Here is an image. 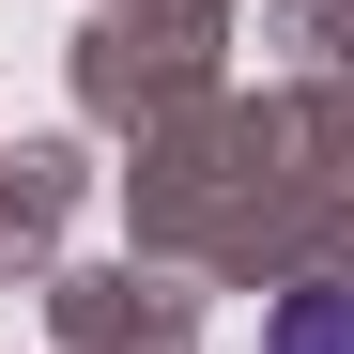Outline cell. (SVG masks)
<instances>
[{
	"label": "cell",
	"mask_w": 354,
	"mask_h": 354,
	"mask_svg": "<svg viewBox=\"0 0 354 354\" xmlns=\"http://www.w3.org/2000/svg\"><path fill=\"white\" fill-rule=\"evenodd\" d=\"M262 354H354V292H292Z\"/></svg>",
	"instance_id": "cell-1"
}]
</instances>
